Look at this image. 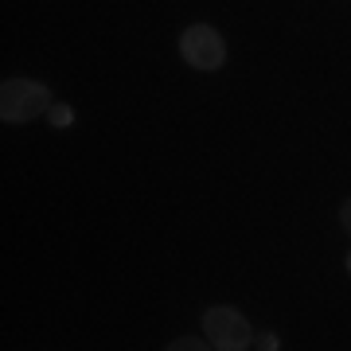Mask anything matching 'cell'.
<instances>
[{"label": "cell", "mask_w": 351, "mask_h": 351, "mask_svg": "<svg viewBox=\"0 0 351 351\" xmlns=\"http://www.w3.org/2000/svg\"><path fill=\"white\" fill-rule=\"evenodd\" d=\"M55 98L36 78H4L0 82V121L4 125H27L36 117H47Z\"/></svg>", "instance_id": "1"}, {"label": "cell", "mask_w": 351, "mask_h": 351, "mask_svg": "<svg viewBox=\"0 0 351 351\" xmlns=\"http://www.w3.org/2000/svg\"><path fill=\"white\" fill-rule=\"evenodd\" d=\"M199 324H203V339H207L215 351H250V343H254L250 320H246L239 308H230V304L207 308Z\"/></svg>", "instance_id": "2"}, {"label": "cell", "mask_w": 351, "mask_h": 351, "mask_svg": "<svg viewBox=\"0 0 351 351\" xmlns=\"http://www.w3.org/2000/svg\"><path fill=\"white\" fill-rule=\"evenodd\" d=\"M180 55H184V63L191 71H207L211 75V71H219L226 63V39L211 24H191L180 36Z\"/></svg>", "instance_id": "3"}, {"label": "cell", "mask_w": 351, "mask_h": 351, "mask_svg": "<svg viewBox=\"0 0 351 351\" xmlns=\"http://www.w3.org/2000/svg\"><path fill=\"white\" fill-rule=\"evenodd\" d=\"M164 351H215V348L203 336H180V339H172Z\"/></svg>", "instance_id": "4"}, {"label": "cell", "mask_w": 351, "mask_h": 351, "mask_svg": "<svg viewBox=\"0 0 351 351\" xmlns=\"http://www.w3.org/2000/svg\"><path fill=\"white\" fill-rule=\"evenodd\" d=\"M47 121H51L55 129L75 125V110H71V106H63V101H55V106H51V113H47Z\"/></svg>", "instance_id": "5"}, {"label": "cell", "mask_w": 351, "mask_h": 351, "mask_svg": "<svg viewBox=\"0 0 351 351\" xmlns=\"http://www.w3.org/2000/svg\"><path fill=\"white\" fill-rule=\"evenodd\" d=\"M254 343H258V351H277V336H274V332H262V336H254Z\"/></svg>", "instance_id": "6"}, {"label": "cell", "mask_w": 351, "mask_h": 351, "mask_svg": "<svg viewBox=\"0 0 351 351\" xmlns=\"http://www.w3.org/2000/svg\"><path fill=\"white\" fill-rule=\"evenodd\" d=\"M339 226H343V230L351 234V199L343 203V207H339Z\"/></svg>", "instance_id": "7"}, {"label": "cell", "mask_w": 351, "mask_h": 351, "mask_svg": "<svg viewBox=\"0 0 351 351\" xmlns=\"http://www.w3.org/2000/svg\"><path fill=\"white\" fill-rule=\"evenodd\" d=\"M348 269H351V254H348Z\"/></svg>", "instance_id": "8"}]
</instances>
